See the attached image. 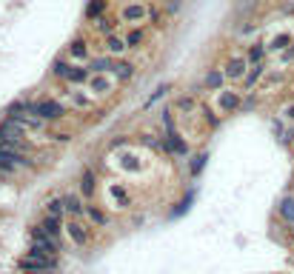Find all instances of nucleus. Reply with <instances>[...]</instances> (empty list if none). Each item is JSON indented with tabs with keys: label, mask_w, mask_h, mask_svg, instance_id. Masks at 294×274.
<instances>
[{
	"label": "nucleus",
	"mask_w": 294,
	"mask_h": 274,
	"mask_svg": "<svg viewBox=\"0 0 294 274\" xmlns=\"http://www.w3.org/2000/svg\"><path fill=\"white\" fill-rule=\"evenodd\" d=\"M29 115L43 117L46 123H55L66 115V106L58 100H37V103H29Z\"/></svg>",
	"instance_id": "1"
},
{
	"label": "nucleus",
	"mask_w": 294,
	"mask_h": 274,
	"mask_svg": "<svg viewBox=\"0 0 294 274\" xmlns=\"http://www.w3.org/2000/svg\"><path fill=\"white\" fill-rule=\"evenodd\" d=\"M32 252L46 254V257H58V240L49 237L43 231V226H35L32 229Z\"/></svg>",
	"instance_id": "2"
},
{
	"label": "nucleus",
	"mask_w": 294,
	"mask_h": 274,
	"mask_svg": "<svg viewBox=\"0 0 294 274\" xmlns=\"http://www.w3.org/2000/svg\"><path fill=\"white\" fill-rule=\"evenodd\" d=\"M55 266H58V257H46V254H37V252H29L20 260L23 271H49Z\"/></svg>",
	"instance_id": "3"
},
{
	"label": "nucleus",
	"mask_w": 294,
	"mask_h": 274,
	"mask_svg": "<svg viewBox=\"0 0 294 274\" xmlns=\"http://www.w3.org/2000/svg\"><path fill=\"white\" fill-rule=\"evenodd\" d=\"M246 72H249V60L240 58V54L229 58V60H226V66H223V74H226V80H243Z\"/></svg>",
	"instance_id": "4"
},
{
	"label": "nucleus",
	"mask_w": 294,
	"mask_h": 274,
	"mask_svg": "<svg viewBox=\"0 0 294 274\" xmlns=\"http://www.w3.org/2000/svg\"><path fill=\"white\" fill-rule=\"evenodd\" d=\"M149 17V6L146 3H126L120 9V20L123 23H143Z\"/></svg>",
	"instance_id": "5"
},
{
	"label": "nucleus",
	"mask_w": 294,
	"mask_h": 274,
	"mask_svg": "<svg viewBox=\"0 0 294 274\" xmlns=\"http://www.w3.org/2000/svg\"><path fill=\"white\" fill-rule=\"evenodd\" d=\"M23 163H26L23 152H12V149H0V172H3V174H12L17 166H23Z\"/></svg>",
	"instance_id": "6"
},
{
	"label": "nucleus",
	"mask_w": 294,
	"mask_h": 274,
	"mask_svg": "<svg viewBox=\"0 0 294 274\" xmlns=\"http://www.w3.org/2000/svg\"><path fill=\"white\" fill-rule=\"evenodd\" d=\"M223 83H226V74H223V69H208L206 77H203V86H206L208 92H220Z\"/></svg>",
	"instance_id": "7"
},
{
	"label": "nucleus",
	"mask_w": 294,
	"mask_h": 274,
	"mask_svg": "<svg viewBox=\"0 0 294 274\" xmlns=\"http://www.w3.org/2000/svg\"><path fill=\"white\" fill-rule=\"evenodd\" d=\"M89 92L92 94H109L112 92V80L106 74H92L89 77Z\"/></svg>",
	"instance_id": "8"
},
{
	"label": "nucleus",
	"mask_w": 294,
	"mask_h": 274,
	"mask_svg": "<svg viewBox=\"0 0 294 274\" xmlns=\"http://www.w3.org/2000/svg\"><path fill=\"white\" fill-rule=\"evenodd\" d=\"M66 231H69V237H72V243H74V245H86V243H89V231L83 229V226H80L77 220H69Z\"/></svg>",
	"instance_id": "9"
},
{
	"label": "nucleus",
	"mask_w": 294,
	"mask_h": 274,
	"mask_svg": "<svg viewBox=\"0 0 294 274\" xmlns=\"http://www.w3.org/2000/svg\"><path fill=\"white\" fill-rule=\"evenodd\" d=\"M69 100H72V106H77V108H92L94 106V94L83 92V89H74V92H69Z\"/></svg>",
	"instance_id": "10"
},
{
	"label": "nucleus",
	"mask_w": 294,
	"mask_h": 274,
	"mask_svg": "<svg viewBox=\"0 0 294 274\" xmlns=\"http://www.w3.org/2000/svg\"><path fill=\"white\" fill-rule=\"evenodd\" d=\"M106 6H109V0H89L83 15H86V20H100L106 15Z\"/></svg>",
	"instance_id": "11"
},
{
	"label": "nucleus",
	"mask_w": 294,
	"mask_h": 274,
	"mask_svg": "<svg viewBox=\"0 0 294 274\" xmlns=\"http://www.w3.org/2000/svg\"><path fill=\"white\" fill-rule=\"evenodd\" d=\"M112 72H115L117 80H131L135 77V63H129V60H115V63H112Z\"/></svg>",
	"instance_id": "12"
},
{
	"label": "nucleus",
	"mask_w": 294,
	"mask_h": 274,
	"mask_svg": "<svg viewBox=\"0 0 294 274\" xmlns=\"http://www.w3.org/2000/svg\"><path fill=\"white\" fill-rule=\"evenodd\" d=\"M220 108L223 112H237L240 108V92H220Z\"/></svg>",
	"instance_id": "13"
},
{
	"label": "nucleus",
	"mask_w": 294,
	"mask_h": 274,
	"mask_svg": "<svg viewBox=\"0 0 294 274\" xmlns=\"http://www.w3.org/2000/svg\"><path fill=\"white\" fill-rule=\"evenodd\" d=\"M63 211L66 214H72V217H80L86 209H83V203H80L77 195H66L63 197Z\"/></svg>",
	"instance_id": "14"
},
{
	"label": "nucleus",
	"mask_w": 294,
	"mask_h": 274,
	"mask_svg": "<svg viewBox=\"0 0 294 274\" xmlns=\"http://www.w3.org/2000/svg\"><path fill=\"white\" fill-rule=\"evenodd\" d=\"M69 54H72V60H86V58H89V43L83 40V37L72 40V46H69Z\"/></svg>",
	"instance_id": "15"
},
{
	"label": "nucleus",
	"mask_w": 294,
	"mask_h": 274,
	"mask_svg": "<svg viewBox=\"0 0 294 274\" xmlns=\"http://www.w3.org/2000/svg\"><path fill=\"white\" fill-rule=\"evenodd\" d=\"M277 211H280V217H283L286 223L294 226V197H283L280 206H277Z\"/></svg>",
	"instance_id": "16"
},
{
	"label": "nucleus",
	"mask_w": 294,
	"mask_h": 274,
	"mask_svg": "<svg viewBox=\"0 0 294 274\" xmlns=\"http://www.w3.org/2000/svg\"><path fill=\"white\" fill-rule=\"evenodd\" d=\"M106 49H109V54H123V51L129 49V46H126V37L109 35V37H106Z\"/></svg>",
	"instance_id": "17"
},
{
	"label": "nucleus",
	"mask_w": 294,
	"mask_h": 274,
	"mask_svg": "<svg viewBox=\"0 0 294 274\" xmlns=\"http://www.w3.org/2000/svg\"><path fill=\"white\" fill-rule=\"evenodd\" d=\"M112 63H115L112 58H92V60H89V72H92V74H103V72L112 69Z\"/></svg>",
	"instance_id": "18"
},
{
	"label": "nucleus",
	"mask_w": 294,
	"mask_h": 274,
	"mask_svg": "<svg viewBox=\"0 0 294 274\" xmlns=\"http://www.w3.org/2000/svg\"><path fill=\"white\" fill-rule=\"evenodd\" d=\"M51 74L60 77V80H69V74H72V63H66L63 58H58V60H55V66H51Z\"/></svg>",
	"instance_id": "19"
},
{
	"label": "nucleus",
	"mask_w": 294,
	"mask_h": 274,
	"mask_svg": "<svg viewBox=\"0 0 294 274\" xmlns=\"http://www.w3.org/2000/svg\"><path fill=\"white\" fill-rule=\"evenodd\" d=\"M263 72H265V66H263V63H254V69H251V72H246V77H243V86H246V89H251V86H254V83H257L260 77H263Z\"/></svg>",
	"instance_id": "20"
},
{
	"label": "nucleus",
	"mask_w": 294,
	"mask_h": 274,
	"mask_svg": "<svg viewBox=\"0 0 294 274\" xmlns=\"http://www.w3.org/2000/svg\"><path fill=\"white\" fill-rule=\"evenodd\" d=\"M143 43H146V32L143 29H131L129 35H126V46H129V49H140Z\"/></svg>",
	"instance_id": "21"
},
{
	"label": "nucleus",
	"mask_w": 294,
	"mask_h": 274,
	"mask_svg": "<svg viewBox=\"0 0 294 274\" xmlns=\"http://www.w3.org/2000/svg\"><path fill=\"white\" fill-rule=\"evenodd\" d=\"M92 77L89 66H72V74H69V83H86Z\"/></svg>",
	"instance_id": "22"
},
{
	"label": "nucleus",
	"mask_w": 294,
	"mask_h": 274,
	"mask_svg": "<svg viewBox=\"0 0 294 274\" xmlns=\"http://www.w3.org/2000/svg\"><path fill=\"white\" fill-rule=\"evenodd\" d=\"M40 226H43V231L49 234V237H55V240L60 237V220H58V217H51V214H49Z\"/></svg>",
	"instance_id": "23"
},
{
	"label": "nucleus",
	"mask_w": 294,
	"mask_h": 274,
	"mask_svg": "<svg viewBox=\"0 0 294 274\" xmlns=\"http://www.w3.org/2000/svg\"><path fill=\"white\" fill-rule=\"evenodd\" d=\"M94 23H97V29H100L106 37L115 35V29H117V20H115V17H109V15H103L100 20H94Z\"/></svg>",
	"instance_id": "24"
},
{
	"label": "nucleus",
	"mask_w": 294,
	"mask_h": 274,
	"mask_svg": "<svg viewBox=\"0 0 294 274\" xmlns=\"http://www.w3.org/2000/svg\"><path fill=\"white\" fill-rule=\"evenodd\" d=\"M80 188H83V195H86V197L94 195V174H92V169L83 172V177H80Z\"/></svg>",
	"instance_id": "25"
},
{
	"label": "nucleus",
	"mask_w": 294,
	"mask_h": 274,
	"mask_svg": "<svg viewBox=\"0 0 294 274\" xmlns=\"http://www.w3.org/2000/svg\"><path fill=\"white\" fill-rule=\"evenodd\" d=\"M263 54H265V46L263 43H254L249 49V54H246V60H251V63H263Z\"/></svg>",
	"instance_id": "26"
},
{
	"label": "nucleus",
	"mask_w": 294,
	"mask_h": 274,
	"mask_svg": "<svg viewBox=\"0 0 294 274\" xmlns=\"http://www.w3.org/2000/svg\"><path fill=\"white\" fill-rule=\"evenodd\" d=\"M86 214L92 217V220H94L97 226H109V217H106V211H100L97 206H89V209H86Z\"/></svg>",
	"instance_id": "27"
},
{
	"label": "nucleus",
	"mask_w": 294,
	"mask_h": 274,
	"mask_svg": "<svg viewBox=\"0 0 294 274\" xmlns=\"http://www.w3.org/2000/svg\"><path fill=\"white\" fill-rule=\"evenodd\" d=\"M286 43H291V35H277L272 40V46H269V49L272 51H277V49H286Z\"/></svg>",
	"instance_id": "28"
},
{
	"label": "nucleus",
	"mask_w": 294,
	"mask_h": 274,
	"mask_svg": "<svg viewBox=\"0 0 294 274\" xmlns=\"http://www.w3.org/2000/svg\"><path fill=\"white\" fill-rule=\"evenodd\" d=\"M49 214L60 220V214H63V200H51L49 203Z\"/></svg>",
	"instance_id": "29"
},
{
	"label": "nucleus",
	"mask_w": 294,
	"mask_h": 274,
	"mask_svg": "<svg viewBox=\"0 0 294 274\" xmlns=\"http://www.w3.org/2000/svg\"><path fill=\"white\" fill-rule=\"evenodd\" d=\"M177 108H183V112H192V108H194V100H192V97H177Z\"/></svg>",
	"instance_id": "30"
},
{
	"label": "nucleus",
	"mask_w": 294,
	"mask_h": 274,
	"mask_svg": "<svg viewBox=\"0 0 294 274\" xmlns=\"http://www.w3.org/2000/svg\"><path fill=\"white\" fill-rule=\"evenodd\" d=\"M149 20L154 23V26H163V17H160V12L154 6H149Z\"/></svg>",
	"instance_id": "31"
},
{
	"label": "nucleus",
	"mask_w": 294,
	"mask_h": 274,
	"mask_svg": "<svg viewBox=\"0 0 294 274\" xmlns=\"http://www.w3.org/2000/svg\"><path fill=\"white\" fill-rule=\"evenodd\" d=\"M166 92H169V86H160L157 92H154V94H151V97H149V103H146V106H151V103H157V100H160V97H163Z\"/></svg>",
	"instance_id": "32"
},
{
	"label": "nucleus",
	"mask_w": 294,
	"mask_h": 274,
	"mask_svg": "<svg viewBox=\"0 0 294 274\" xmlns=\"http://www.w3.org/2000/svg\"><path fill=\"white\" fill-rule=\"evenodd\" d=\"M206 154H200V157H197V160H194V163H192V174H200V169H203V163H206Z\"/></svg>",
	"instance_id": "33"
},
{
	"label": "nucleus",
	"mask_w": 294,
	"mask_h": 274,
	"mask_svg": "<svg viewBox=\"0 0 294 274\" xmlns=\"http://www.w3.org/2000/svg\"><path fill=\"white\" fill-rule=\"evenodd\" d=\"M203 115H206V120H211V126H217V117L211 115V108H203Z\"/></svg>",
	"instance_id": "34"
},
{
	"label": "nucleus",
	"mask_w": 294,
	"mask_h": 274,
	"mask_svg": "<svg viewBox=\"0 0 294 274\" xmlns=\"http://www.w3.org/2000/svg\"><path fill=\"white\" fill-rule=\"evenodd\" d=\"M180 9V0H172V3H169V12H177Z\"/></svg>",
	"instance_id": "35"
},
{
	"label": "nucleus",
	"mask_w": 294,
	"mask_h": 274,
	"mask_svg": "<svg viewBox=\"0 0 294 274\" xmlns=\"http://www.w3.org/2000/svg\"><path fill=\"white\" fill-rule=\"evenodd\" d=\"M286 115H288V117H291V120H294V106H288V112H286Z\"/></svg>",
	"instance_id": "36"
},
{
	"label": "nucleus",
	"mask_w": 294,
	"mask_h": 274,
	"mask_svg": "<svg viewBox=\"0 0 294 274\" xmlns=\"http://www.w3.org/2000/svg\"><path fill=\"white\" fill-rule=\"evenodd\" d=\"M29 274H49V271H29Z\"/></svg>",
	"instance_id": "37"
}]
</instances>
